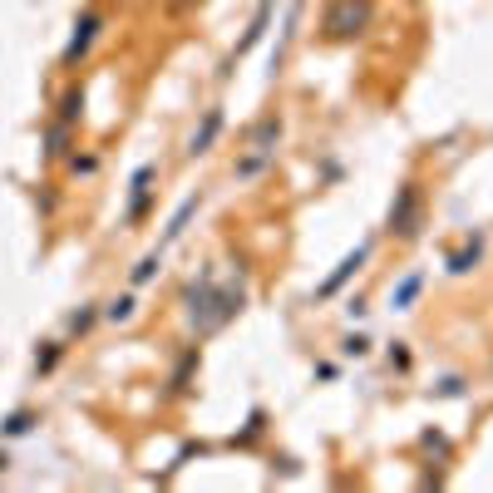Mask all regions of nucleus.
<instances>
[{
    "label": "nucleus",
    "mask_w": 493,
    "mask_h": 493,
    "mask_svg": "<svg viewBox=\"0 0 493 493\" xmlns=\"http://www.w3.org/2000/svg\"><path fill=\"white\" fill-rule=\"evenodd\" d=\"M242 306H247V291L242 287H217L213 271H203L197 281H187V291H183L187 326H193L197 335L223 331L233 316H242Z\"/></svg>",
    "instance_id": "1"
},
{
    "label": "nucleus",
    "mask_w": 493,
    "mask_h": 493,
    "mask_svg": "<svg viewBox=\"0 0 493 493\" xmlns=\"http://www.w3.org/2000/svg\"><path fill=\"white\" fill-rule=\"evenodd\" d=\"M375 20V0H331L321 15V35L326 40H355L365 35Z\"/></svg>",
    "instance_id": "2"
},
{
    "label": "nucleus",
    "mask_w": 493,
    "mask_h": 493,
    "mask_svg": "<svg viewBox=\"0 0 493 493\" xmlns=\"http://www.w3.org/2000/svg\"><path fill=\"white\" fill-rule=\"evenodd\" d=\"M419 227H425V193H419V183H400V187H395V203H390V223H385V233L400 237V242H415Z\"/></svg>",
    "instance_id": "3"
},
{
    "label": "nucleus",
    "mask_w": 493,
    "mask_h": 493,
    "mask_svg": "<svg viewBox=\"0 0 493 493\" xmlns=\"http://www.w3.org/2000/svg\"><path fill=\"white\" fill-rule=\"evenodd\" d=\"M153 183H159V163H143L139 173L129 178V207H123V217H129V223H143V217H149Z\"/></svg>",
    "instance_id": "4"
},
{
    "label": "nucleus",
    "mask_w": 493,
    "mask_h": 493,
    "mask_svg": "<svg viewBox=\"0 0 493 493\" xmlns=\"http://www.w3.org/2000/svg\"><path fill=\"white\" fill-rule=\"evenodd\" d=\"M99 30H104V15H99V10H84V15L75 20V35H69L65 55H59V59H65V69H75L79 59L89 55V50H94V40H99Z\"/></svg>",
    "instance_id": "5"
},
{
    "label": "nucleus",
    "mask_w": 493,
    "mask_h": 493,
    "mask_svg": "<svg viewBox=\"0 0 493 493\" xmlns=\"http://www.w3.org/2000/svg\"><path fill=\"white\" fill-rule=\"evenodd\" d=\"M370 251H375V242H361L355 251H345V257L335 261V271H331V277H326V281H321V287H316V297H321V301H326V297H335V291H341L345 281H351L355 271H361L365 261H370Z\"/></svg>",
    "instance_id": "6"
},
{
    "label": "nucleus",
    "mask_w": 493,
    "mask_h": 493,
    "mask_svg": "<svg viewBox=\"0 0 493 493\" xmlns=\"http://www.w3.org/2000/svg\"><path fill=\"white\" fill-rule=\"evenodd\" d=\"M223 123H227L223 109H207L203 123L193 129V139H187V159H207V153H213V143L223 139Z\"/></svg>",
    "instance_id": "7"
},
{
    "label": "nucleus",
    "mask_w": 493,
    "mask_h": 493,
    "mask_svg": "<svg viewBox=\"0 0 493 493\" xmlns=\"http://www.w3.org/2000/svg\"><path fill=\"white\" fill-rule=\"evenodd\" d=\"M197 207H203V193H193V197H183V203H178V213L168 217V227H163V237H159V247H163V251L173 247V242H183V233L193 227Z\"/></svg>",
    "instance_id": "8"
},
{
    "label": "nucleus",
    "mask_w": 493,
    "mask_h": 493,
    "mask_svg": "<svg viewBox=\"0 0 493 493\" xmlns=\"http://www.w3.org/2000/svg\"><path fill=\"white\" fill-rule=\"evenodd\" d=\"M277 139H281V114H267V119L251 123L247 149H257V153H277Z\"/></svg>",
    "instance_id": "9"
},
{
    "label": "nucleus",
    "mask_w": 493,
    "mask_h": 493,
    "mask_svg": "<svg viewBox=\"0 0 493 493\" xmlns=\"http://www.w3.org/2000/svg\"><path fill=\"white\" fill-rule=\"evenodd\" d=\"M419 291H425V271H405V277L395 281V291H390V306L395 311H415Z\"/></svg>",
    "instance_id": "10"
},
{
    "label": "nucleus",
    "mask_w": 493,
    "mask_h": 493,
    "mask_svg": "<svg viewBox=\"0 0 493 493\" xmlns=\"http://www.w3.org/2000/svg\"><path fill=\"white\" fill-rule=\"evenodd\" d=\"M193 375H197V345H187L183 361H178L173 375H168V395H187L193 390Z\"/></svg>",
    "instance_id": "11"
},
{
    "label": "nucleus",
    "mask_w": 493,
    "mask_h": 493,
    "mask_svg": "<svg viewBox=\"0 0 493 493\" xmlns=\"http://www.w3.org/2000/svg\"><path fill=\"white\" fill-rule=\"evenodd\" d=\"M479 257H484V237H469V242L449 257V277H469V271L479 267Z\"/></svg>",
    "instance_id": "12"
},
{
    "label": "nucleus",
    "mask_w": 493,
    "mask_h": 493,
    "mask_svg": "<svg viewBox=\"0 0 493 493\" xmlns=\"http://www.w3.org/2000/svg\"><path fill=\"white\" fill-rule=\"evenodd\" d=\"M267 20H271V0H261V5H257V15H251V25H247V35L237 40V55H247V50L257 45L261 35H267Z\"/></svg>",
    "instance_id": "13"
},
{
    "label": "nucleus",
    "mask_w": 493,
    "mask_h": 493,
    "mask_svg": "<svg viewBox=\"0 0 493 493\" xmlns=\"http://www.w3.org/2000/svg\"><path fill=\"white\" fill-rule=\"evenodd\" d=\"M40 425V415L35 410H15V415H5V425H0V434H5V439H25L30 434V429H35Z\"/></svg>",
    "instance_id": "14"
},
{
    "label": "nucleus",
    "mask_w": 493,
    "mask_h": 493,
    "mask_svg": "<svg viewBox=\"0 0 493 493\" xmlns=\"http://www.w3.org/2000/svg\"><path fill=\"white\" fill-rule=\"evenodd\" d=\"M159 267H163V247H153L149 257H139V267L129 271V281H133V287H149V281L159 277Z\"/></svg>",
    "instance_id": "15"
},
{
    "label": "nucleus",
    "mask_w": 493,
    "mask_h": 493,
    "mask_svg": "<svg viewBox=\"0 0 493 493\" xmlns=\"http://www.w3.org/2000/svg\"><path fill=\"white\" fill-rule=\"evenodd\" d=\"M133 311H139V301H133V297H114L109 306L99 311V316H104V321H114V326H123V321H133Z\"/></svg>",
    "instance_id": "16"
},
{
    "label": "nucleus",
    "mask_w": 493,
    "mask_h": 493,
    "mask_svg": "<svg viewBox=\"0 0 493 493\" xmlns=\"http://www.w3.org/2000/svg\"><path fill=\"white\" fill-rule=\"evenodd\" d=\"M429 395H434V400H459V395H464V375H439V380L429 385Z\"/></svg>",
    "instance_id": "17"
},
{
    "label": "nucleus",
    "mask_w": 493,
    "mask_h": 493,
    "mask_svg": "<svg viewBox=\"0 0 493 493\" xmlns=\"http://www.w3.org/2000/svg\"><path fill=\"white\" fill-rule=\"evenodd\" d=\"M419 444H425L429 454H439V459H449V454H454V444H449V434H444V429H425V434H419Z\"/></svg>",
    "instance_id": "18"
},
{
    "label": "nucleus",
    "mask_w": 493,
    "mask_h": 493,
    "mask_svg": "<svg viewBox=\"0 0 493 493\" xmlns=\"http://www.w3.org/2000/svg\"><path fill=\"white\" fill-rule=\"evenodd\" d=\"M341 355H345V361H365V355H370V335H361V331L345 335V341H341Z\"/></svg>",
    "instance_id": "19"
},
{
    "label": "nucleus",
    "mask_w": 493,
    "mask_h": 493,
    "mask_svg": "<svg viewBox=\"0 0 493 493\" xmlns=\"http://www.w3.org/2000/svg\"><path fill=\"white\" fill-rule=\"evenodd\" d=\"M59 361H65V345H59V341H50L45 351L35 355V370H40V375H50V370H55Z\"/></svg>",
    "instance_id": "20"
},
{
    "label": "nucleus",
    "mask_w": 493,
    "mask_h": 493,
    "mask_svg": "<svg viewBox=\"0 0 493 493\" xmlns=\"http://www.w3.org/2000/svg\"><path fill=\"white\" fill-rule=\"evenodd\" d=\"M261 429H267V415L251 410L247 415V429H242V434H233V444H251V439H261Z\"/></svg>",
    "instance_id": "21"
},
{
    "label": "nucleus",
    "mask_w": 493,
    "mask_h": 493,
    "mask_svg": "<svg viewBox=\"0 0 493 493\" xmlns=\"http://www.w3.org/2000/svg\"><path fill=\"white\" fill-rule=\"evenodd\" d=\"M267 163H271V153H257V149H247V159L237 163V178H257V173H261V168H267Z\"/></svg>",
    "instance_id": "22"
},
{
    "label": "nucleus",
    "mask_w": 493,
    "mask_h": 493,
    "mask_svg": "<svg viewBox=\"0 0 493 493\" xmlns=\"http://www.w3.org/2000/svg\"><path fill=\"white\" fill-rule=\"evenodd\" d=\"M79 89H69L65 94V99H59V123H69V129H75V123H79Z\"/></svg>",
    "instance_id": "23"
},
{
    "label": "nucleus",
    "mask_w": 493,
    "mask_h": 493,
    "mask_svg": "<svg viewBox=\"0 0 493 493\" xmlns=\"http://www.w3.org/2000/svg\"><path fill=\"white\" fill-rule=\"evenodd\" d=\"M94 321H99V306H79L75 316H69V335H84Z\"/></svg>",
    "instance_id": "24"
},
{
    "label": "nucleus",
    "mask_w": 493,
    "mask_h": 493,
    "mask_svg": "<svg viewBox=\"0 0 493 493\" xmlns=\"http://www.w3.org/2000/svg\"><path fill=\"white\" fill-rule=\"evenodd\" d=\"M45 143H50V149H45L50 159H65V143H69V123H55V129H50V139H45Z\"/></svg>",
    "instance_id": "25"
},
{
    "label": "nucleus",
    "mask_w": 493,
    "mask_h": 493,
    "mask_svg": "<svg viewBox=\"0 0 493 493\" xmlns=\"http://www.w3.org/2000/svg\"><path fill=\"white\" fill-rule=\"evenodd\" d=\"M410 361H415V355H410V345H405V341H395V345H390V365H395V370H410Z\"/></svg>",
    "instance_id": "26"
},
{
    "label": "nucleus",
    "mask_w": 493,
    "mask_h": 493,
    "mask_svg": "<svg viewBox=\"0 0 493 493\" xmlns=\"http://www.w3.org/2000/svg\"><path fill=\"white\" fill-rule=\"evenodd\" d=\"M365 311H370V306H365L361 297H351V301H345V316H351V321H365Z\"/></svg>",
    "instance_id": "27"
},
{
    "label": "nucleus",
    "mask_w": 493,
    "mask_h": 493,
    "mask_svg": "<svg viewBox=\"0 0 493 493\" xmlns=\"http://www.w3.org/2000/svg\"><path fill=\"white\" fill-rule=\"evenodd\" d=\"M69 168H75V173H94V168H99V159H89V153L79 159V153H75V159H69Z\"/></svg>",
    "instance_id": "28"
},
{
    "label": "nucleus",
    "mask_w": 493,
    "mask_h": 493,
    "mask_svg": "<svg viewBox=\"0 0 493 493\" xmlns=\"http://www.w3.org/2000/svg\"><path fill=\"white\" fill-rule=\"evenodd\" d=\"M5 464H10V459H5V449H0V474H5Z\"/></svg>",
    "instance_id": "29"
}]
</instances>
